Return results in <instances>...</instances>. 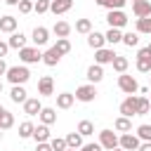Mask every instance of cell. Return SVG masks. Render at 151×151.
Returning <instances> with one entry per match:
<instances>
[{
  "label": "cell",
  "instance_id": "6da1fadb",
  "mask_svg": "<svg viewBox=\"0 0 151 151\" xmlns=\"http://www.w3.org/2000/svg\"><path fill=\"white\" fill-rule=\"evenodd\" d=\"M5 76H7V80H9L12 85H24V83L31 78V71H28L26 66H9Z\"/></svg>",
  "mask_w": 151,
  "mask_h": 151
},
{
  "label": "cell",
  "instance_id": "7a4b0ae2",
  "mask_svg": "<svg viewBox=\"0 0 151 151\" xmlns=\"http://www.w3.org/2000/svg\"><path fill=\"white\" fill-rule=\"evenodd\" d=\"M106 21H109L111 28H123V26H127V14L123 9H109Z\"/></svg>",
  "mask_w": 151,
  "mask_h": 151
},
{
  "label": "cell",
  "instance_id": "3957f363",
  "mask_svg": "<svg viewBox=\"0 0 151 151\" xmlns=\"http://www.w3.org/2000/svg\"><path fill=\"white\" fill-rule=\"evenodd\" d=\"M19 59L24 61V64H38V61H42V54H40V50L38 47H21L19 50Z\"/></svg>",
  "mask_w": 151,
  "mask_h": 151
},
{
  "label": "cell",
  "instance_id": "277c9868",
  "mask_svg": "<svg viewBox=\"0 0 151 151\" xmlns=\"http://www.w3.org/2000/svg\"><path fill=\"white\" fill-rule=\"evenodd\" d=\"M118 87H120L125 94H134V92H139L137 80H134L132 76H127V73H120V76H118Z\"/></svg>",
  "mask_w": 151,
  "mask_h": 151
},
{
  "label": "cell",
  "instance_id": "5b68a950",
  "mask_svg": "<svg viewBox=\"0 0 151 151\" xmlns=\"http://www.w3.org/2000/svg\"><path fill=\"white\" fill-rule=\"evenodd\" d=\"M94 97H97V87H94V83H90V85H80L78 90H76V99L78 101H94Z\"/></svg>",
  "mask_w": 151,
  "mask_h": 151
},
{
  "label": "cell",
  "instance_id": "8992f818",
  "mask_svg": "<svg viewBox=\"0 0 151 151\" xmlns=\"http://www.w3.org/2000/svg\"><path fill=\"white\" fill-rule=\"evenodd\" d=\"M118 139H120V137H118L113 130H101V132H99V144H101L106 151L116 149V146H118Z\"/></svg>",
  "mask_w": 151,
  "mask_h": 151
},
{
  "label": "cell",
  "instance_id": "52a82bcc",
  "mask_svg": "<svg viewBox=\"0 0 151 151\" xmlns=\"http://www.w3.org/2000/svg\"><path fill=\"white\" fill-rule=\"evenodd\" d=\"M139 137L137 134H132V132H125V134H120V139H118V146L120 149H125V151H137L139 149Z\"/></svg>",
  "mask_w": 151,
  "mask_h": 151
},
{
  "label": "cell",
  "instance_id": "ba28073f",
  "mask_svg": "<svg viewBox=\"0 0 151 151\" xmlns=\"http://www.w3.org/2000/svg\"><path fill=\"white\" fill-rule=\"evenodd\" d=\"M137 99H139V97H134V94H127V97L120 101V113H123V116H127V118L137 116Z\"/></svg>",
  "mask_w": 151,
  "mask_h": 151
},
{
  "label": "cell",
  "instance_id": "9c48e42d",
  "mask_svg": "<svg viewBox=\"0 0 151 151\" xmlns=\"http://www.w3.org/2000/svg\"><path fill=\"white\" fill-rule=\"evenodd\" d=\"M137 71L139 73H151V54L146 47H142L137 52Z\"/></svg>",
  "mask_w": 151,
  "mask_h": 151
},
{
  "label": "cell",
  "instance_id": "30bf717a",
  "mask_svg": "<svg viewBox=\"0 0 151 151\" xmlns=\"http://www.w3.org/2000/svg\"><path fill=\"white\" fill-rule=\"evenodd\" d=\"M116 59V52L111 50V47H99V50H94V64H111Z\"/></svg>",
  "mask_w": 151,
  "mask_h": 151
},
{
  "label": "cell",
  "instance_id": "8fae6325",
  "mask_svg": "<svg viewBox=\"0 0 151 151\" xmlns=\"http://www.w3.org/2000/svg\"><path fill=\"white\" fill-rule=\"evenodd\" d=\"M31 40H33V45H35V47H42V45H47V40H50V31H47L45 26H35V28H33Z\"/></svg>",
  "mask_w": 151,
  "mask_h": 151
},
{
  "label": "cell",
  "instance_id": "7c38bea8",
  "mask_svg": "<svg viewBox=\"0 0 151 151\" xmlns=\"http://www.w3.org/2000/svg\"><path fill=\"white\" fill-rule=\"evenodd\" d=\"M38 94H42V97H52L54 94V80H52V76H42L38 80Z\"/></svg>",
  "mask_w": 151,
  "mask_h": 151
},
{
  "label": "cell",
  "instance_id": "4fadbf2b",
  "mask_svg": "<svg viewBox=\"0 0 151 151\" xmlns=\"http://www.w3.org/2000/svg\"><path fill=\"white\" fill-rule=\"evenodd\" d=\"M132 12H134L137 19L151 17V0H134V2H132Z\"/></svg>",
  "mask_w": 151,
  "mask_h": 151
},
{
  "label": "cell",
  "instance_id": "5bb4252c",
  "mask_svg": "<svg viewBox=\"0 0 151 151\" xmlns=\"http://www.w3.org/2000/svg\"><path fill=\"white\" fill-rule=\"evenodd\" d=\"M104 42H106V35H104V33H97V31H90V33H87V45H90L92 50L104 47Z\"/></svg>",
  "mask_w": 151,
  "mask_h": 151
},
{
  "label": "cell",
  "instance_id": "9a60e30c",
  "mask_svg": "<svg viewBox=\"0 0 151 151\" xmlns=\"http://www.w3.org/2000/svg\"><path fill=\"white\" fill-rule=\"evenodd\" d=\"M61 57H64V54H61V52H59L57 47H50V50H47V52L42 54V61H45L47 66H57V64L61 61Z\"/></svg>",
  "mask_w": 151,
  "mask_h": 151
},
{
  "label": "cell",
  "instance_id": "2e32d148",
  "mask_svg": "<svg viewBox=\"0 0 151 151\" xmlns=\"http://www.w3.org/2000/svg\"><path fill=\"white\" fill-rule=\"evenodd\" d=\"M9 99L14 101V104H24L28 97H26V90H24V85H12V90H9Z\"/></svg>",
  "mask_w": 151,
  "mask_h": 151
},
{
  "label": "cell",
  "instance_id": "e0dca14e",
  "mask_svg": "<svg viewBox=\"0 0 151 151\" xmlns=\"http://www.w3.org/2000/svg\"><path fill=\"white\" fill-rule=\"evenodd\" d=\"M40 111H42L40 99H26V101H24V113H26V116H38Z\"/></svg>",
  "mask_w": 151,
  "mask_h": 151
},
{
  "label": "cell",
  "instance_id": "ac0fdd59",
  "mask_svg": "<svg viewBox=\"0 0 151 151\" xmlns=\"http://www.w3.org/2000/svg\"><path fill=\"white\" fill-rule=\"evenodd\" d=\"M0 31H2V33H14V31H17V19H14L12 14L0 17Z\"/></svg>",
  "mask_w": 151,
  "mask_h": 151
},
{
  "label": "cell",
  "instance_id": "d6986e66",
  "mask_svg": "<svg viewBox=\"0 0 151 151\" xmlns=\"http://www.w3.org/2000/svg\"><path fill=\"white\" fill-rule=\"evenodd\" d=\"M71 7H73V0H52L50 12H54V14H64V12H68Z\"/></svg>",
  "mask_w": 151,
  "mask_h": 151
},
{
  "label": "cell",
  "instance_id": "ffe728a7",
  "mask_svg": "<svg viewBox=\"0 0 151 151\" xmlns=\"http://www.w3.org/2000/svg\"><path fill=\"white\" fill-rule=\"evenodd\" d=\"M85 76H87V80H90V83H99V80L104 78V68H101V64H92V66L87 68V73H85Z\"/></svg>",
  "mask_w": 151,
  "mask_h": 151
},
{
  "label": "cell",
  "instance_id": "44dd1931",
  "mask_svg": "<svg viewBox=\"0 0 151 151\" xmlns=\"http://www.w3.org/2000/svg\"><path fill=\"white\" fill-rule=\"evenodd\" d=\"M73 101H76V94H71V92H61V94H57V109H71Z\"/></svg>",
  "mask_w": 151,
  "mask_h": 151
},
{
  "label": "cell",
  "instance_id": "7402d4cb",
  "mask_svg": "<svg viewBox=\"0 0 151 151\" xmlns=\"http://www.w3.org/2000/svg\"><path fill=\"white\" fill-rule=\"evenodd\" d=\"M52 33H54L57 38H68V33H71V24H68V21H57V24L52 26Z\"/></svg>",
  "mask_w": 151,
  "mask_h": 151
},
{
  "label": "cell",
  "instance_id": "603a6c76",
  "mask_svg": "<svg viewBox=\"0 0 151 151\" xmlns=\"http://www.w3.org/2000/svg\"><path fill=\"white\" fill-rule=\"evenodd\" d=\"M7 42H9V47H12V50H21V47H26V35H24L21 31H19V33L14 31V33L9 35V40H7Z\"/></svg>",
  "mask_w": 151,
  "mask_h": 151
},
{
  "label": "cell",
  "instance_id": "cb8c5ba5",
  "mask_svg": "<svg viewBox=\"0 0 151 151\" xmlns=\"http://www.w3.org/2000/svg\"><path fill=\"white\" fill-rule=\"evenodd\" d=\"M111 66H113V71H116V73H125V71H127V66H130V61H127V57L116 54V59L111 61Z\"/></svg>",
  "mask_w": 151,
  "mask_h": 151
},
{
  "label": "cell",
  "instance_id": "d4e9b609",
  "mask_svg": "<svg viewBox=\"0 0 151 151\" xmlns=\"http://www.w3.org/2000/svg\"><path fill=\"white\" fill-rule=\"evenodd\" d=\"M38 116H40V120H42L45 125H52V123L57 120V111H54V109H50V106H42V111H40Z\"/></svg>",
  "mask_w": 151,
  "mask_h": 151
},
{
  "label": "cell",
  "instance_id": "484cf974",
  "mask_svg": "<svg viewBox=\"0 0 151 151\" xmlns=\"http://www.w3.org/2000/svg\"><path fill=\"white\" fill-rule=\"evenodd\" d=\"M113 127H116L118 132H130V130H132V120H130L127 116H120V118H116Z\"/></svg>",
  "mask_w": 151,
  "mask_h": 151
},
{
  "label": "cell",
  "instance_id": "4316f807",
  "mask_svg": "<svg viewBox=\"0 0 151 151\" xmlns=\"http://www.w3.org/2000/svg\"><path fill=\"white\" fill-rule=\"evenodd\" d=\"M33 139H35V142H47V139H50V127H47L45 123L38 125V127L33 130Z\"/></svg>",
  "mask_w": 151,
  "mask_h": 151
},
{
  "label": "cell",
  "instance_id": "83f0119b",
  "mask_svg": "<svg viewBox=\"0 0 151 151\" xmlns=\"http://www.w3.org/2000/svg\"><path fill=\"white\" fill-rule=\"evenodd\" d=\"M106 42L109 45H116V42H123V33H120V28H109L106 33Z\"/></svg>",
  "mask_w": 151,
  "mask_h": 151
},
{
  "label": "cell",
  "instance_id": "f1b7e54d",
  "mask_svg": "<svg viewBox=\"0 0 151 151\" xmlns=\"http://www.w3.org/2000/svg\"><path fill=\"white\" fill-rule=\"evenodd\" d=\"M66 144L71 146V149H80L83 146V134L76 130V132H71V134H66Z\"/></svg>",
  "mask_w": 151,
  "mask_h": 151
},
{
  "label": "cell",
  "instance_id": "f546056e",
  "mask_svg": "<svg viewBox=\"0 0 151 151\" xmlns=\"http://www.w3.org/2000/svg\"><path fill=\"white\" fill-rule=\"evenodd\" d=\"M33 130H35V125L28 123V120H24V123L19 125V137H21V139H28V137H33Z\"/></svg>",
  "mask_w": 151,
  "mask_h": 151
},
{
  "label": "cell",
  "instance_id": "4dcf8cb0",
  "mask_svg": "<svg viewBox=\"0 0 151 151\" xmlns=\"http://www.w3.org/2000/svg\"><path fill=\"white\" fill-rule=\"evenodd\" d=\"M12 125H14V116H12V113L5 109V111L0 113V130H9Z\"/></svg>",
  "mask_w": 151,
  "mask_h": 151
},
{
  "label": "cell",
  "instance_id": "1f68e13d",
  "mask_svg": "<svg viewBox=\"0 0 151 151\" xmlns=\"http://www.w3.org/2000/svg\"><path fill=\"white\" fill-rule=\"evenodd\" d=\"M134 28H137V33H151V17H142V19H137Z\"/></svg>",
  "mask_w": 151,
  "mask_h": 151
},
{
  "label": "cell",
  "instance_id": "d6a6232c",
  "mask_svg": "<svg viewBox=\"0 0 151 151\" xmlns=\"http://www.w3.org/2000/svg\"><path fill=\"white\" fill-rule=\"evenodd\" d=\"M90 31H92V21H90V19H78V21H76V33L87 35Z\"/></svg>",
  "mask_w": 151,
  "mask_h": 151
},
{
  "label": "cell",
  "instance_id": "836d02e7",
  "mask_svg": "<svg viewBox=\"0 0 151 151\" xmlns=\"http://www.w3.org/2000/svg\"><path fill=\"white\" fill-rule=\"evenodd\" d=\"M149 111H151V101L146 97H139L137 99V116H146Z\"/></svg>",
  "mask_w": 151,
  "mask_h": 151
},
{
  "label": "cell",
  "instance_id": "e575fe53",
  "mask_svg": "<svg viewBox=\"0 0 151 151\" xmlns=\"http://www.w3.org/2000/svg\"><path fill=\"white\" fill-rule=\"evenodd\" d=\"M123 42H125L127 47H134V45L139 42V33H137V31H127V33H123Z\"/></svg>",
  "mask_w": 151,
  "mask_h": 151
},
{
  "label": "cell",
  "instance_id": "d590c367",
  "mask_svg": "<svg viewBox=\"0 0 151 151\" xmlns=\"http://www.w3.org/2000/svg\"><path fill=\"white\" fill-rule=\"evenodd\" d=\"M78 132H80L83 137L94 134V125H92V120H80V123H78Z\"/></svg>",
  "mask_w": 151,
  "mask_h": 151
},
{
  "label": "cell",
  "instance_id": "8d00e7d4",
  "mask_svg": "<svg viewBox=\"0 0 151 151\" xmlns=\"http://www.w3.org/2000/svg\"><path fill=\"white\" fill-rule=\"evenodd\" d=\"M54 47H57L61 54H68V52H71V40H68V38H57V45H54Z\"/></svg>",
  "mask_w": 151,
  "mask_h": 151
},
{
  "label": "cell",
  "instance_id": "74e56055",
  "mask_svg": "<svg viewBox=\"0 0 151 151\" xmlns=\"http://www.w3.org/2000/svg\"><path fill=\"white\" fill-rule=\"evenodd\" d=\"M137 137L144 139V142H151V125H146V123L139 125V127H137Z\"/></svg>",
  "mask_w": 151,
  "mask_h": 151
},
{
  "label": "cell",
  "instance_id": "f35d334b",
  "mask_svg": "<svg viewBox=\"0 0 151 151\" xmlns=\"http://www.w3.org/2000/svg\"><path fill=\"white\" fill-rule=\"evenodd\" d=\"M50 144H52V149H54V151H66V149H68V144H66V137H64V139H61V137H54Z\"/></svg>",
  "mask_w": 151,
  "mask_h": 151
},
{
  "label": "cell",
  "instance_id": "ab89813d",
  "mask_svg": "<svg viewBox=\"0 0 151 151\" xmlns=\"http://www.w3.org/2000/svg\"><path fill=\"white\" fill-rule=\"evenodd\" d=\"M33 5H35V0H19V12L21 14H28V12H33Z\"/></svg>",
  "mask_w": 151,
  "mask_h": 151
},
{
  "label": "cell",
  "instance_id": "60d3db41",
  "mask_svg": "<svg viewBox=\"0 0 151 151\" xmlns=\"http://www.w3.org/2000/svg\"><path fill=\"white\" fill-rule=\"evenodd\" d=\"M50 5H52V0H35V5H33V9H35L38 14H45V12L50 9Z\"/></svg>",
  "mask_w": 151,
  "mask_h": 151
},
{
  "label": "cell",
  "instance_id": "b9f144b4",
  "mask_svg": "<svg viewBox=\"0 0 151 151\" xmlns=\"http://www.w3.org/2000/svg\"><path fill=\"white\" fill-rule=\"evenodd\" d=\"M127 0H109L106 2V9H123Z\"/></svg>",
  "mask_w": 151,
  "mask_h": 151
},
{
  "label": "cell",
  "instance_id": "7bdbcfd3",
  "mask_svg": "<svg viewBox=\"0 0 151 151\" xmlns=\"http://www.w3.org/2000/svg\"><path fill=\"white\" fill-rule=\"evenodd\" d=\"M101 149H104V146H101V144H97V142H94V144H83V146H80V149H78V151H101Z\"/></svg>",
  "mask_w": 151,
  "mask_h": 151
},
{
  "label": "cell",
  "instance_id": "ee69618b",
  "mask_svg": "<svg viewBox=\"0 0 151 151\" xmlns=\"http://www.w3.org/2000/svg\"><path fill=\"white\" fill-rule=\"evenodd\" d=\"M9 50H12V47H9V42H2V40H0V59H5Z\"/></svg>",
  "mask_w": 151,
  "mask_h": 151
},
{
  "label": "cell",
  "instance_id": "f6af8a7d",
  "mask_svg": "<svg viewBox=\"0 0 151 151\" xmlns=\"http://www.w3.org/2000/svg\"><path fill=\"white\" fill-rule=\"evenodd\" d=\"M35 151H54V149H52V144H47V142H38Z\"/></svg>",
  "mask_w": 151,
  "mask_h": 151
},
{
  "label": "cell",
  "instance_id": "bcb514c9",
  "mask_svg": "<svg viewBox=\"0 0 151 151\" xmlns=\"http://www.w3.org/2000/svg\"><path fill=\"white\" fill-rule=\"evenodd\" d=\"M137 151H151V142H144V144H139V149Z\"/></svg>",
  "mask_w": 151,
  "mask_h": 151
},
{
  "label": "cell",
  "instance_id": "7dc6e473",
  "mask_svg": "<svg viewBox=\"0 0 151 151\" xmlns=\"http://www.w3.org/2000/svg\"><path fill=\"white\" fill-rule=\"evenodd\" d=\"M7 68H9V66L5 64V59H0V76H5V73H7Z\"/></svg>",
  "mask_w": 151,
  "mask_h": 151
},
{
  "label": "cell",
  "instance_id": "c3c4849f",
  "mask_svg": "<svg viewBox=\"0 0 151 151\" xmlns=\"http://www.w3.org/2000/svg\"><path fill=\"white\" fill-rule=\"evenodd\" d=\"M94 2H97L99 7H106V2H109V0H94Z\"/></svg>",
  "mask_w": 151,
  "mask_h": 151
},
{
  "label": "cell",
  "instance_id": "681fc988",
  "mask_svg": "<svg viewBox=\"0 0 151 151\" xmlns=\"http://www.w3.org/2000/svg\"><path fill=\"white\" fill-rule=\"evenodd\" d=\"M7 5H19V0H5Z\"/></svg>",
  "mask_w": 151,
  "mask_h": 151
},
{
  "label": "cell",
  "instance_id": "f907efd6",
  "mask_svg": "<svg viewBox=\"0 0 151 151\" xmlns=\"http://www.w3.org/2000/svg\"><path fill=\"white\" fill-rule=\"evenodd\" d=\"M111 151H125V149H120V146H116V149H111Z\"/></svg>",
  "mask_w": 151,
  "mask_h": 151
},
{
  "label": "cell",
  "instance_id": "816d5d0a",
  "mask_svg": "<svg viewBox=\"0 0 151 151\" xmlns=\"http://www.w3.org/2000/svg\"><path fill=\"white\" fill-rule=\"evenodd\" d=\"M146 50H149V54H151V45H146Z\"/></svg>",
  "mask_w": 151,
  "mask_h": 151
},
{
  "label": "cell",
  "instance_id": "f5cc1de1",
  "mask_svg": "<svg viewBox=\"0 0 151 151\" xmlns=\"http://www.w3.org/2000/svg\"><path fill=\"white\" fill-rule=\"evenodd\" d=\"M66 151H78V149H71V146H68V149H66Z\"/></svg>",
  "mask_w": 151,
  "mask_h": 151
},
{
  "label": "cell",
  "instance_id": "db71d44e",
  "mask_svg": "<svg viewBox=\"0 0 151 151\" xmlns=\"http://www.w3.org/2000/svg\"><path fill=\"white\" fill-rule=\"evenodd\" d=\"M0 92H2V80H0Z\"/></svg>",
  "mask_w": 151,
  "mask_h": 151
},
{
  "label": "cell",
  "instance_id": "11a10c76",
  "mask_svg": "<svg viewBox=\"0 0 151 151\" xmlns=\"http://www.w3.org/2000/svg\"><path fill=\"white\" fill-rule=\"evenodd\" d=\"M2 111H5V109H2V106H0V113H2Z\"/></svg>",
  "mask_w": 151,
  "mask_h": 151
},
{
  "label": "cell",
  "instance_id": "9f6ffc18",
  "mask_svg": "<svg viewBox=\"0 0 151 151\" xmlns=\"http://www.w3.org/2000/svg\"><path fill=\"white\" fill-rule=\"evenodd\" d=\"M0 139H2V130H0Z\"/></svg>",
  "mask_w": 151,
  "mask_h": 151
},
{
  "label": "cell",
  "instance_id": "6f0895ef",
  "mask_svg": "<svg viewBox=\"0 0 151 151\" xmlns=\"http://www.w3.org/2000/svg\"><path fill=\"white\" fill-rule=\"evenodd\" d=\"M149 101H151V97H149Z\"/></svg>",
  "mask_w": 151,
  "mask_h": 151
},
{
  "label": "cell",
  "instance_id": "680465c9",
  "mask_svg": "<svg viewBox=\"0 0 151 151\" xmlns=\"http://www.w3.org/2000/svg\"><path fill=\"white\" fill-rule=\"evenodd\" d=\"M149 80H151V76H149Z\"/></svg>",
  "mask_w": 151,
  "mask_h": 151
},
{
  "label": "cell",
  "instance_id": "91938a15",
  "mask_svg": "<svg viewBox=\"0 0 151 151\" xmlns=\"http://www.w3.org/2000/svg\"><path fill=\"white\" fill-rule=\"evenodd\" d=\"M132 2H134V0H132Z\"/></svg>",
  "mask_w": 151,
  "mask_h": 151
}]
</instances>
